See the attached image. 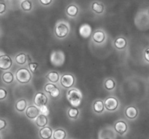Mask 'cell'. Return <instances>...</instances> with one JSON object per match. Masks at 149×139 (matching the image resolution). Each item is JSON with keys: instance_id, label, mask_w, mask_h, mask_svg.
Returning <instances> with one entry per match:
<instances>
[{"instance_id": "cell-11", "label": "cell", "mask_w": 149, "mask_h": 139, "mask_svg": "<svg viewBox=\"0 0 149 139\" xmlns=\"http://www.w3.org/2000/svg\"><path fill=\"white\" fill-rule=\"evenodd\" d=\"M53 135V131L49 126L42 128L39 131V136L41 139H51Z\"/></svg>"}, {"instance_id": "cell-9", "label": "cell", "mask_w": 149, "mask_h": 139, "mask_svg": "<svg viewBox=\"0 0 149 139\" xmlns=\"http://www.w3.org/2000/svg\"><path fill=\"white\" fill-rule=\"evenodd\" d=\"M13 65L12 58L7 55H3L0 56V69L8 70Z\"/></svg>"}, {"instance_id": "cell-37", "label": "cell", "mask_w": 149, "mask_h": 139, "mask_svg": "<svg viewBox=\"0 0 149 139\" xmlns=\"http://www.w3.org/2000/svg\"><path fill=\"white\" fill-rule=\"evenodd\" d=\"M103 139H111V138H103Z\"/></svg>"}, {"instance_id": "cell-39", "label": "cell", "mask_w": 149, "mask_h": 139, "mask_svg": "<svg viewBox=\"0 0 149 139\" xmlns=\"http://www.w3.org/2000/svg\"><path fill=\"white\" fill-rule=\"evenodd\" d=\"M0 139H1V136H0Z\"/></svg>"}, {"instance_id": "cell-26", "label": "cell", "mask_w": 149, "mask_h": 139, "mask_svg": "<svg viewBox=\"0 0 149 139\" xmlns=\"http://www.w3.org/2000/svg\"><path fill=\"white\" fill-rule=\"evenodd\" d=\"M104 87L107 90H113L116 87V82L113 79H108L104 82Z\"/></svg>"}, {"instance_id": "cell-16", "label": "cell", "mask_w": 149, "mask_h": 139, "mask_svg": "<svg viewBox=\"0 0 149 139\" xmlns=\"http://www.w3.org/2000/svg\"><path fill=\"white\" fill-rule=\"evenodd\" d=\"M105 105L104 102L100 99L95 101L93 104V110L96 114H101L104 111Z\"/></svg>"}, {"instance_id": "cell-8", "label": "cell", "mask_w": 149, "mask_h": 139, "mask_svg": "<svg viewBox=\"0 0 149 139\" xmlns=\"http://www.w3.org/2000/svg\"><path fill=\"white\" fill-rule=\"evenodd\" d=\"M114 130L119 135L124 136L127 132L128 125L125 121L119 120L115 123Z\"/></svg>"}, {"instance_id": "cell-12", "label": "cell", "mask_w": 149, "mask_h": 139, "mask_svg": "<svg viewBox=\"0 0 149 139\" xmlns=\"http://www.w3.org/2000/svg\"><path fill=\"white\" fill-rule=\"evenodd\" d=\"M125 115L129 119H135L138 115V110L135 106H130L125 109Z\"/></svg>"}, {"instance_id": "cell-22", "label": "cell", "mask_w": 149, "mask_h": 139, "mask_svg": "<svg viewBox=\"0 0 149 139\" xmlns=\"http://www.w3.org/2000/svg\"><path fill=\"white\" fill-rule=\"evenodd\" d=\"M15 109L17 112H23L27 109V101L25 99H20L15 103Z\"/></svg>"}, {"instance_id": "cell-1", "label": "cell", "mask_w": 149, "mask_h": 139, "mask_svg": "<svg viewBox=\"0 0 149 139\" xmlns=\"http://www.w3.org/2000/svg\"><path fill=\"white\" fill-rule=\"evenodd\" d=\"M66 98L68 101L73 107L77 108L82 102V94L78 89H69L67 92Z\"/></svg>"}, {"instance_id": "cell-28", "label": "cell", "mask_w": 149, "mask_h": 139, "mask_svg": "<svg viewBox=\"0 0 149 139\" xmlns=\"http://www.w3.org/2000/svg\"><path fill=\"white\" fill-rule=\"evenodd\" d=\"M49 94L52 98H57L58 97H59L60 94H61V91H60L59 88H58V87H55L53 90H51V92L49 93Z\"/></svg>"}, {"instance_id": "cell-40", "label": "cell", "mask_w": 149, "mask_h": 139, "mask_svg": "<svg viewBox=\"0 0 149 139\" xmlns=\"http://www.w3.org/2000/svg\"><path fill=\"white\" fill-rule=\"evenodd\" d=\"M148 13H149V10H148Z\"/></svg>"}, {"instance_id": "cell-14", "label": "cell", "mask_w": 149, "mask_h": 139, "mask_svg": "<svg viewBox=\"0 0 149 139\" xmlns=\"http://www.w3.org/2000/svg\"><path fill=\"white\" fill-rule=\"evenodd\" d=\"M113 45L116 49L122 50L126 48L127 45V41L123 36H119L114 40Z\"/></svg>"}, {"instance_id": "cell-30", "label": "cell", "mask_w": 149, "mask_h": 139, "mask_svg": "<svg viewBox=\"0 0 149 139\" xmlns=\"http://www.w3.org/2000/svg\"><path fill=\"white\" fill-rule=\"evenodd\" d=\"M56 87L57 86L55 85L52 84V83H47V84L45 85V87H44V90H45V91L46 92V93H49L51 92V90H53V89Z\"/></svg>"}, {"instance_id": "cell-33", "label": "cell", "mask_w": 149, "mask_h": 139, "mask_svg": "<svg viewBox=\"0 0 149 139\" xmlns=\"http://www.w3.org/2000/svg\"><path fill=\"white\" fill-rule=\"evenodd\" d=\"M7 126V122L4 119H0V131H2Z\"/></svg>"}, {"instance_id": "cell-17", "label": "cell", "mask_w": 149, "mask_h": 139, "mask_svg": "<svg viewBox=\"0 0 149 139\" xmlns=\"http://www.w3.org/2000/svg\"><path fill=\"white\" fill-rule=\"evenodd\" d=\"M35 123H36V125H37L39 128H44V127L47 126V125L48 124V119L47 117V116L40 114V115L37 117V118L35 119Z\"/></svg>"}, {"instance_id": "cell-34", "label": "cell", "mask_w": 149, "mask_h": 139, "mask_svg": "<svg viewBox=\"0 0 149 139\" xmlns=\"http://www.w3.org/2000/svg\"><path fill=\"white\" fill-rule=\"evenodd\" d=\"M52 0H39V2L41 3V4L44 6H48L52 3Z\"/></svg>"}, {"instance_id": "cell-27", "label": "cell", "mask_w": 149, "mask_h": 139, "mask_svg": "<svg viewBox=\"0 0 149 139\" xmlns=\"http://www.w3.org/2000/svg\"><path fill=\"white\" fill-rule=\"evenodd\" d=\"M20 7H21L22 10L25 12H29L32 9V3L31 1L29 0H25L23 1L20 4Z\"/></svg>"}, {"instance_id": "cell-25", "label": "cell", "mask_w": 149, "mask_h": 139, "mask_svg": "<svg viewBox=\"0 0 149 139\" xmlns=\"http://www.w3.org/2000/svg\"><path fill=\"white\" fill-rule=\"evenodd\" d=\"M2 80L6 84H11L14 80V75L10 71H6L2 75Z\"/></svg>"}, {"instance_id": "cell-6", "label": "cell", "mask_w": 149, "mask_h": 139, "mask_svg": "<svg viewBox=\"0 0 149 139\" xmlns=\"http://www.w3.org/2000/svg\"><path fill=\"white\" fill-rule=\"evenodd\" d=\"M104 105L105 109L106 110L109 111V112H113V111H116L118 109L119 103V101H118V99L116 98L110 96V97L107 98L105 100Z\"/></svg>"}, {"instance_id": "cell-2", "label": "cell", "mask_w": 149, "mask_h": 139, "mask_svg": "<svg viewBox=\"0 0 149 139\" xmlns=\"http://www.w3.org/2000/svg\"><path fill=\"white\" fill-rule=\"evenodd\" d=\"M15 77L20 84H27L31 80L32 75L30 71L26 68H20L16 71Z\"/></svg>"}, {"instance_id": "cell-23", "label": "cell", "mask_w": 149, "mask_h": 139, "mask_svg": "<svg viewBox=\"0 0 149 139\" xmlns=\"http://www.w3.org/2000/svg\"><path fill=\"white\" fill-rule=\"evenodd\" d=\"M15 60V62L19 65H24L28 61V55L24 52H20L16 55Z\"/></svg>"}, {"instance_id": "cell-3", "label": "cell", "mask_w": 149, "mask_h": 139, "mask_svg": "<svg viewBox=\"0 0 149 139\" xmlns=\"http://www.w3.org/2000/svg\"><path fill=\"white\" fill-rule=\"evenodd\" d=\"M65 54L62 50H55L50 55V63L55 67L61 66L65 62Z\"/></svg>"}, {"instance_id": "cell-21", "label": "cell", "mask_w": 149, "mask_h": 139, "mask_svg": "<svg viewBox=\"0 0 149 139\" xmlns=\"http://www.w3.org/2000/svg\"><path fill=\"white\" fill-rule=\"evenodd\" d=\"M79 13V8L75 4H71L66 8V14L71 17H75Z\"/></svg>"}, {"instance_id": "cell-20", "label": "cell", "mask_w": 149, "mask_h": 139, "mask_svg": "<svg viewBox=\"0 0 149 139\" xmlns=\"http://www.w3.org/2000/svg\"><path fill=\"white\" fill-rule=\"evenodd\" d=\"M67 133L63 128H57L55 130L52 135V139H65Z\"/></svg>"}, {"instance_id": "cell-7", "label": "cell", "mask_w": 149, "mask_h": 139, "mask_svg": "<svg viewBox=\"0 0 149 139\" xmlns=\"http://www.w3.org/2000/svg\"><path fill=\"white\" fill-rule=\"evenodd\" d=\"M48 102V97L42 92H39V93H36V95L33 97V103L38 107H41V106H46L47 103Z\"/></svg>"}, {"instance_id": "cell-15", "label": "cell", "mask_w": 149, "mask_h": 139, "mask_svg": "<svg viewBox=\"0 0 149 139\" xmlns=\"http://www.w3.org/2000/svg\"><path fill=\"white\" fill-rule=\"evenodd\" d=\"M91 26L88 24H83L79 28V34L82 37L88 38L91 35Z\"/></svg>"}, {"instance_id": "cell-4", "label": "cell", "mask_w": 149, "mask_h": 139, "mask_svg": "<svg viewBox=\"0 0 149 139\" xmlns=\"http://www.w3.org/2000/svg\"><path fill=\"white\" fill-rule=\"evenodd\" d=\"M69 27L68 25L63 22L58 23L55 28V34L59 39H63L66 37L69 34Z\"/></svg>"}, {"instance_id": "cell-5", "label": "cell", "mask_w": 149, "mask_h": 139, "mask_svg": "<svg viewBox=\"0 0 149 139\" xmlns=\"http://www.w3.org/2000/svg\"><path fill=\"white\" fill-rule=\"evenodd\" d=\"M75 84V77L71 74H65L61 77V85L66 89H70Z\"/></svg>"}, {"instance_id": "cell-13", "label": "cell", "mask_w": 149, "mask_h": 139, "mask_svg": "<svg viewBox=\"0 0 149 139\" xmlns=\"http://www.w3.org/2000/svg\"><path fill=\"white\" fill-rule=\"evenodd\" d=\"M106 39V34L101 30H97L93 33V40L97 44H101Z\"/></svg>"}, {"instance_id": "cell-38", "label": "cell", "mask_w": 149, "mask_h": 139, "mask_svg": "<svg viewBox=\"0 0 149 139\" xmlns=\"http://www.w3.org/2000/svg\"><path fill=\"white\" fill-rule=\"evenodd\" d=\"M25 1V0H22V1Z\"/></svg>"}, {"instance_id": "cell-35", "label": "cell", "mask_w": 149, "mask_h": 139, "mask_svg": "<svg viewBox=\"0 0 149 139\" xmlns=\"http://www.w3.org/2000/svg\"><path fill=\"white\" fill-rule=\"evenodd\" d=\"M6 10V5L5 4L2 2H0V14H2L5 12Z\"/></svg>"}, {"instance_id": "cell-29", "label": "cell", "mask_w": 149, "mask_h": 139, "mask_svg": "<svg viewBox=\"0 0 149 139\" xmlns=\"http://www.w3.org/2000/svg\"><path fill=\"white\" fill-rule=\"evenodd\" d=\"M29 68L32 73H34L37 71L39 68V64L36 62H30L29 64Z\"/></svg>"}, {"instance_id": "cell-36", "label": "cell", "mask_w": 149, "mask_h": 139, "mask_svg": "<svg viewBox=\"0 0 149 139\" xmlns=\"http://www.w3.org/2000/svg\"><path fill=\"white\" fill-rule=\"evenodd\" d=\"M144 58H145L146 61L149 62V47L147 48L144 52Z\"/></svg>"}, {"instance_id": "cell-18", "label": "cell", "mask_w": 149, "mask_h": 139, "mask_svg": "<svg viewBox=\"0 0 149 139\" xmlns=\"http://www.w3.org/2000/svg\"><path fill=\"white\" fill-rule=\"evenodd\" d=\"M91 9L93 12L97 14H102L104 12L105 7L102 3L98 1H93L91 4Z\"/></svg>"}, {"instance_id": "cell-32", "label": "cell", "mask_w": 149, "mask_h": 139, "mask_svg": "<svg viewBox=\"0 0 149 139\" xmlns=\"http://www.w3.org/2000/svg\"><path fill=\"white\" fill-rule=\"evenodd\" d=\"M7 96V92L5 89L0 88V100H4Z\"/></svg>"}, {"instance_id": "cell-31", "label": "cell", "mask_w": 149, "mask_h": 139, "mask_svg": "<svg viewBox=\"0 0 149 139\" xmlns=\"http://www.w3.org/2000/svg\"><path fill=\"white\" fill-rule=\"evenodd\" d=\"M39 111H40V114L45 115V116H47L49 115V109L47 107V106H43L39 107Z\"/></svg>"}, {"instance_id": "cell-24", "label": "cell", "mask_w": 149, "mask_h": 139, "mask_svg": "<svg viewBox=\"0 0 149 139\" xmlns=\"http://www.w3.org/2000/svg\"><path fill=\"white\" fill-rule=\"evenodd\" d=\"M67 114H68V116L70 119H77L79 116V110L77 108L71 106L68 109Z\"/></svg>"}, {"instance_id": "cell-19", "label": "cell", "mask_w": 149, "mask_h": 139, "mask_svg": "<svg viewBox=\"0 0 149 139\" xmlns=\"http://www.w3.org/2000/svg\"><path fill=\"white\" fill-rule=\"evenodd\" d=\"M46 78L47 79L48 81L50 82L51 83H56L59 81L60 74L58 71H49V72L46 75Z\"/></svg>"}, {"instance_id": "cell-10", "label": "cell", "mask_w": 149, "mask_h": 139, "mask_svg": "<svg viewBox=\"0 0 149 139\" xmlns=\"http://www.w3.org/2000/svg\"><path fill=\"white\" fill-rule=\"evenodd\" d=\"M26 115L29 119H36L40 115V111L36 106H30L26 109Z\"/></svg>"}]
</instances>
